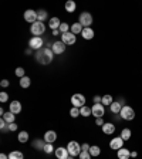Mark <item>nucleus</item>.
I'll return each mask as SVG.
<instances>
[{
  "label": "nucleus",
  "mask_w": 142,
  "mask_h": 159,
  "mask_svg": "<svg viewBox=\"0 0 142 159\" xmlns=\"http://www.w3.org/2000/svg\"><path fill=\"white\" fill-rule=\"evenodd\" d=\"M109 109H111V112L112 114H119L121 112V109H122V104H121V101L112 102L111 105H109Z\"/></svg>",
  "instance_id": "nucleus-21"
},
{
  "label": "nucleus",
  "mask_w": 142,
  "mask_h": 159,
  "mask_svg": "<svg viewBox=\"0 0 142 159\" xmlns=\"http://www.w3.org/2000/svg\"><path fill=\"white\" fill-rule=\"evenodd\" d=\"M9 159H24V155L20 151H11L9 153Z\"/></svg>",
  "instance_id": "nucleus-26"
},
{
  "label": "nucleus",
  "mask_w": 142,
  "mask_h": 159,
  "mask_svg": "<svg viewBox=\"0 0 142 159\" xmlns=\"http://www.w3.org/2000/svg\"><path fill=\"white\" fill-rule=\"evenodd\" d=\"M46 143L47 142L44 141V139H43V141H41V139H34V141H33V148H36L37 151H43Z\"/></svg>",
  "instance_id": "nucleus-22"
},
{
  "label": "nucleus",
  "mask_w": 142,
  "mask_h": 159,
  "mask_svg": "<svg viewBox=\"0 0 142 159\" xmlns=\"http://www.w3.org/2000/svg\"><path fill=\"white\" fill-rule=\"evenodd\" d=\"M78 159H91V153L87 152V151H83V152L78 155Z\"/></svg>",
  "instance_id": "nucleus-38"
},
{
  "label": "nucleus",
  "mask_w": 142,
  "mask_h": 159,
  "mask_svg": "<svg viewBox=\"0 0 142 159\" xmlns=\"http://www.w3.org/2000/svg\"><path fill=\"white\" fill-rule=\"evenodd\" d=\"M76 34H73L71 31H68V33L66 34H61V41H63L66 46H71V44L76 43Z\"/></svg>",
  "instance_id": "nucleus-11"
},
{
  "label": "nucleus",
  "mask_w": 142,
  "mask_h": 159,
  "mask_svg": "<svg viewBox=\"0 0 142 159\" xmlns=\"http://www.w3.org/2000/svg\"><path fill=\"white\" fill-rule=\"evenodd\" d=\"M54 155L57 156V159H67L70 156V153H68V149L67 148L60 146V148H57L56 151H54Z\"/></svg>",
  "instance_id": "nucleus-13"
},
{
  "label": "nucleus",
  "mask_w": 142,
  "mask_h": 159,
  "mask_svg": "<svg viewBox=\"0 0 142 159\" xmlns=\"http://www.w3.org/2000/svg\"><path fill=\"white\" fill-rule=\"evenodd\" d=\"M119 115H121V118L122 119H125V121H132V119L135 118V111H134L132 107L125 105V107H122Z\"/></svg>",
  "instance_id": "nucleus-3"
},
{
  "label": "nucleus",
  "mask_w": 142,
  "mask_h": 159,
  "mask_svg": "<svg viewBox=\"0 0 142 159\" xmlns=\"http://www.w3.org/2000/svg\"><path fill=\"white\" fill-rule=\"evenodd\" d=\"M101 128H103V132L105 134V135H112V134L115 132V125L111 122H105Z\"/></svg>",
  "instance_id": "nucleus-15"
},
{
  "label": "nucleus",
  "mask_w": 142,
  "mask_h": 159,
  "mask_svg": "<svg viewBox=\"0 0 142 159\" xmlns=\"http://www.w3.org/2000/svg\"><path fill=\"white\" fill-rule=\"evenodd\" d=\"M16 75L19 77V78H23V77H26V73H24V68H23V67H17V68H16Z\"/></svg>",
  "instance_id": "nucleus-35"
},
{
  "label": "nucleus",
  "mask_w": 142,
  "mask_h": 159,
  "mask_svg": "<svg viewBox=\"0 0 142 159\" xmlns=\"http://www.w3.org/2000/svg\"><path fill=\"white\" fill-rule=\"evenodd\" d=\"M117 156H118V159H129L131 158V151H128L126 148H121L119 151H117Z\"/></svg>",
  "instance_id": "nucleus-17"
},
{
  "label": "nucleus",
  "mask_w": 142,
  "mask_h": 159,
  "mask_svg": "<svg viewBox=\"0 0 142 159\" xmlns=\"http://www.w3.org/2000/svg\"><path fill=\"white\" fill-rule=\"evenodd\" d=\"M71 33L73 34H80V33H83V30H84V27L81 26L80 23H74L73 26H71Z\"/></svg>",
  "instance_id": "nucleus-25"
},
{
  "label": "nucleus",
  "mask_w": 142,
  "mask_h": 159,
  "mask_svg": "<svg viewBox=\"0 0 142 159\" xmlns=\"http://www.w3.org/2000/svg\"><path fill=\"white\" fill-rule=\"evenodd\" d=\"M2 118H3L7 124H13V122H14V119H16V115H14L13 112H6L3 116H2Z\"/></svg>",
  "instance_id": "nucleus-27"
},
{
  "label": "nucleus",
  "mask_w": 142,
  "mask_h": 159,
  "mask_svg": "<svg viewBox=\"0 0 142 159\" xmlns=\"http://www.w3.org/2000/svg\"><path fill=\"white\" fill-rule=\"evenodd\" d=\"M60 26H61V21H60L58 17H53V19H50V23H48V27L51 30H58Z\"/></svg>",
  "instance_id": "nucleus-19"
},
{
  "label": "nucleus",
  "mask_w": 142,
  "mask_h": 159,
  "mask_svg": "<svg viewBox=\"0 0 142 159\" xmlns=\"http://www.w3.org/2000/svg\"><path fill=\"white\" fill-rule=\"evenodd\" d=\"M121 138L124 139V141H129L131 139V136H132V132H131V129L129 128H124L122 131H121Z\"/></svg>",
  "instance_id": "nucleus-23"
},
{
  "label": "nucleus",
  "mask_w": 142,
  "mask_h": 159,
  "mask_svg": "<svg viewBox=\"0 0 142 159\" xmlns=\"http://www.w3.org/2000/svg\"><path fill=\"white\" fill-rule=\"evenodd\" d=\"M9 131H10V132H14V131H17V125H16V124H9Z\"/></svg>",
  "instance_id": "nucleus-40"
},
{
  "label": "nucleus",
  "mask_w": 142,
  "mask_h": 159,
  "mask_svg": "<svg viewBox=\"0 0 142 159\" xmlns=\"http://www.w3.org/2000/svg\"><path fill=\"white\" fill-rule=\"evenodd\" d=\"M71 104H73V107H76V108H83V107L85 105V97H84L83 94H74V95L71 97Z\"/></svg>",
  "instance_id": "nucleus-6"
},
{
  "label": "nucleus",
  "mask_w": 142,
  "mask_h": 159,
  "mask_svg": "<svg viewBox=\"0 0 142 159\" xmlns=\"http://www.w3.org/2000/svg\"><path fill=\"white\" fill-rule=\"evenodd\" d=\"M43 152H44V153H47V155L53 153V152H54V146H53V143H46V145H44Z\"/></svg>",
  "instance_id": "nucleus-33"
},
{
  "label": "nucleus",
  "mask_w": 142,
  "mask_h": 159,
  "mask_svg": "<svg viewBox=\"0 0 142 159\" xmlns=\"http://www.w3.org/2000/svg\"><path fill=\"white\" fill-rule=\"evenodd\" d=\"M4 114H6V112H4V109H3V108H0V115L3 116V115H4Z\"/></svg>",
  "instance_id": "nucleus-47"
},
{
  "label": "nucleus",
  "mask_w": 142,
  "mask_h": 159,
  "mask_svg": "<svg viewBox=\"0 0 142 159\" xmlns=\"http://www.w3.org/2000/svg\"><path fill=\"white\" fill-rule=\"evenodd\" d=\"M24 20H26L27 23H36L37 21V11L36 10H31V9H29V10H26L24 11Z\"/></svg>",
  "instance_id": "nucleus-10"
},
{
  "label": "nucleus",
  "mask_w": 142,
  "mask_h": 159,
  "mask_svg": "<svg viewBox=\"0 0 142 159\" xmlns=\"http://www.w3.org/2000/svg\"><path fill=\"white\" fill-rule=\"evenodd\" d=\"M80 112H81L83 116H89V115H93V109L89 108L88 105H84L83 108H80Z\"/></svg>",
  "instance_id": "nucleus-30"
},
{
  "label": "nucleus",
  "mask_w": 142,
  "mask_h": 159,
  "mask_svg": "<svg viewBox=\"0 0 142 159\" xmlns=\"http://www.w3.org/2000/svg\"><path fill=\"white\" fill-rule=\"evenodd\" d=\"M78 23L83 27H89L93 24V16H91V13H88V11L81 13L80 14V19H78Z\"/></svg>",
  "instance_id": "nucleus-5"
},
{
  "label": "nucleus",
  "mask_w": 142,
  "mask_h": 159,
  "mask_svg": "<svg viewBox=\"0 0 142 159\" xmlns=\"http://www.w3.org/2000/svg\"><path fill=\"white\" fill-rule=\"evenodd\" d=\"M91 109H93V115L95 118H103L104 114H105V107L103 104H94Z\"/></svg>",
  "instance_id": "nucleus-9"
},
{
  "label": "nucleus",
  "mask_w": 142,
  "mask_h": 159,
  "mask_svg": "<svg viewBox=\"0 0 142 159\" xmlns=\"http://www.w3.org/2000/svg\"><path fill=\"white\" fill-rule=\"evenodd\" d=\"M67 149H68L70 156H78L80 153L83 152L81 145H80L77 141H71V142H68V145H67Z\"/></svg>",
  "instance_id": "nucleus-4"
},
{
  "label": "nucleus",
  "mask_w": 142,
  "mask_h": 159,
  "mask_svg": "<svg viewBox=\"0 0 142 159\" xmlns=\"http://www.w3.org/2000/svg\"><path fill=\"white\" fill-rule=\"evenodd\" d=\"M136 156H138V152L132 151V152H131V158H136Z\"/></svg>",
  "instance_id": "nucleus-44"
},
{
  "label": "nucleus",
  "mask_w": 142,
  "mask_h": 159,
  "mask_svg": "<svg viewBox=\"0 0 142 159\" xmlns=\"http://www.w3.org/2000/svg\"><path fill=\"white\" fill-rule=\"evenodd\" d=\"M124 141L121 136H115V138L111 139V142H109V148L114 149V151H119L121 148H124Z\"/></svg>",
  "instance_id": "nucleus-8"
},
{
  "label": "nucleus",
  "mask_w": 142,
  "mask_h": 159,
  "mask_svg": "<svg viewBox=\"0 0 142 159\" xmlns=\"http://www.w3.org/2000/svg\"><path fill=\"white\" fill-rule=\"evenodd\" d=\"M47 17H48V14H47L46 10H37V21H46Z\"/></svg>",
  "instance_id": "nucleus-24"
},
{
  "label": "nucleus",
  "mask_w": 142,
  "mask_h": 159,
  "mask_svg": "<svg viewBox=\"0 0 142 159\" xmlns=\"http://www.w3.org/2000/svg\"><path fill=\"white\" fill-rule=\"evenodd\" d=\"M89 153H91V156H99V153H101V148L97 145H93L91 148H89Z\"/></svg>",
  "instance_id": "nucleus-32"
},
{
  "label": "nucleus",
  "mask_w": 142,
  "mask_h": 159,
  "mask_svg": "<svg viewBox=\"0 0 142 159\" xmlns=\"http://www.w3.org/2000/svg\"><path fill=\"white\" fill-rule=\"evenodd\" d=\"M81 36H83V39H85V40H93L94 39V30L91 29V27H84Z\"/></svg>",
  "instance_id": "nucleus-18"
},
{
  "label": "nucleus",
  "mask_w": 142,
  "mask_h": 159,
  "mask_svg": "<svg viewBox=\"0 0 142 159\" xmlns=\"http://www.w3.org/2000/svg\"><path fill=\"white\" fill-rule=\"evenodd\" d=\"M67 159H74V156H68V158H67Z\"/></svg>",
  "instance_id": "nucleus-48"
},
{
  "label": "nucleus",
  "mask_w": 142,
  "mask_h": 159,
  "mask_svg": "<svg viewBox=\"0 0 142 159\" xmlns=\"http://www.w3.org/2000/svg\"><path fill=\"white\" fill-rule=\"evenodd\" d=\"M89 148H91V146H89L88 143H83V145H81V149H83V151H87V152H89Z\"/></svg>",
  "instance_id": "nucleus-43"
},
{
  "label": "nucleus",
  "mask_w": 142,
  "mask_h": 159,
  "mask_svg": "<svg viewBox=\"0 0 142 159\" xmlns=\"http://www.w3.org/2000/svg\"><path fill=\"white\" fill-rule=\"evenodd\" d=\"M104 119L103 118H95V125H98V126H103L104 125Z\"/></svg>",
  "instance_id": "nucleus-41"
},
{
  "label": "nucleus",
  "mask_w": 142,
  "mask_h": 159,
  "mask_svg": "<svg viewBox=\"0 0 142 159\" xmlns=\"http://www.w3.org/2000/svg\"><path fill=\"white\" fill-rule=\"evenodd\" d=\"M54 58V53L53 50H51V47H44V48L39 50L36 53V60L39 61L40 64H43V66H47V64H50L51 61H53Z\"/></svg>",
  "instance_id": "nucleus-1"
},
{
  "label": "nucleus",
  "mask_w": 142,
  "mask_h": 159,
  "mask_svg": "<svg viewBox=\"0 0 142 159\" xmlns=\"http://www.w3.org/2000/svg\"><path fill=\"white\" fill-rule=\"evenodd\" d=\"M0 159H9V156L4 155V153H2V155H0Z\"/></svg>",
  "instance_id": "nucleus-45"
},
{
  "label": "nucleus",
  "mask_w": 142,
  "mask_h": 159,
  "mask_svg": "<svg viewBox=\"0 0 142 159\" xmlns=\"http://www.w3.org/2000/svg\"><path fill=\"white\" fill-rule=\"evenodd\" d=\"M0 85L3 87V88H6V87L10 85V81L9 80H2V81H0Z\"/></svg>",
  "instance_id": "nucleus-39"
},
{
  "label": "nucleus",
  "mask_w": 142,
  "mask_h": 159,
  "mask_svg": "<svg viewBox=\"0 0 142 159\" xmlns=\"http://www.w3.org/2000/svg\"><path fill=\"white\" fill-rule=\"evenodd\" d=\"M9 109H10V112H13L14 115H16V114H20L21 112V104H20L19 101H11L9 105Z\"/></svg>",
  "instance_id": "nucleus-14"
},
{
  "label": "nucleus",
  "mask_w": 142,
  "mask_h": 159,
  "mask_svg": "<svg viewBox=\"0 0 142 159\" xmlns=\"http://www.w3.org/2000/svg\"><path fill=\"white\" fill-rule=\"evenodd\" d=\"M70 115L73 116V118H77L78 115H81V112H80V108H76V107H73V108H71V111H70Z\"/></svg>",
  "instance_id": "nucleus-36"
},
{
  "label": "nucleus",
  "mask_w": 142,
  "mask_h": 159,
  "mask_svg": "<svg viewBox=\"0 0 142 159\" xmlns=\"http://www.w3.org/2000/svg\"><path fill=\"white\" fill-rule=\"evenodd\" d=\"M101 101H103V97H99V95L94 97V104H101Z\"/></svg>",
  "instance_id": "nucleus-42"
},
{
  "label": "nucleus",
  "mask_w": 142,
  "mask_h": 159,
  "mask_svg": "<svg viewBox=\"0 0 142 159\" xmlns=\"http://www.w3.org/2000/svg\"><path fill=\"white\" fill-rule=\"evenodd\" d=\"M30 31H31V34H34V37H40L46 31V24L43 21H36L30 26Z\"/></svg>",
  "instance_id": "nucleus-2"
},
{
  "label": "nucleus",
  "mask_w": 142,
  "mask_h": 159,
  "mask_svg": "<svg viewBox=\"0 0 142 159\" xmlns=\"http://www.w3.org/2000/svg\"><path fill=\"white\" fill-rule=\"evenodd\" d=\"M64 9H66L67 13H74L77 9V4L76 2H73V0H68V2H66V4H64Z\"/></svg>",
  "instance_id": "nucleus-20"
},
{
  "label": "nucleus",
  "mask_w": 142,
  "mask_h": 159,
  "mask_svg": "<svg viewBox=\"0 0 142 159\" xmlns=\"http://www.w3.org/2000/svg\"><path fill=\"white\" fill-rule=\"evenodd\" d=\"M114 101H112V97L109 95V94H107V95H104L103 97V101H101V104H103L104 107H107V105H111Z\"/></svg>",
  "instance_id": "nucleus-31"
},
{
  "label": "nucleus",
  "mask_w": 142,
  "mask_h": 159,
  "mask_svg": "<svg viewBox=\"0 0 142 159\" xmlns=\"http://www.w3.org/2000/svg\"><path fill=\"white\" fill-rule=\"evenodd\" d=\"M20 87H21V88H29L30 87V84H31V80L29 78V77H23V78H20Z\"/></svg>",
  "instance_id": "nucleus-28"
},
{
  "label": "nucleus",
  "mask_w": 142,
  "mask_h": 159,
  "mask_svg": "<svg viewBox=\"0 0 142 159\" xmlns=\"http://www.w3.org/2000/svg\"><path fill=\"white\" fill-rule=\"evenodd\" d=\"M17 139H19L20 143H26L27 141H29V132H26V131H21V132L19 134V136H17Z\"/></svg>",
  "instance_id": "nucleus-29"
},
{
  "label": "nucleus",
  "mask_w": 142,
  "mask_h": 159,
  "mask_svg": "<svg viewBox=\"0 0 142 159\" xmlns=\"http://www.w3.org/2000/svg\"><path fill=\"white\" fill-rule=\"evenodd\" d=\"M7 101H9V95H7V93L2 91V93H0V102L4 104V102H7Z\"/></svg>",
  "instance_id": "nucleus-37"
},
{
  "label": "nucleus",
  "mask_w": 142,
  "mask_h": 159,
  "mask_svg": "<svg viewBox=\"0 0 142 159\" xmlns=\"http://www.w3.org/2000/svg\"><path fill=\"white\" fill-rule=\"evenodd\" d=\"M53 34H54V36H58V34H61V33H60V30H54Z\"/></svg>",
  "instance_id": "nucleus-46"
},
{
  "label": "nucleus",
  "mask_w": 142,
  "mask_h": 159,
  "mask_svg": "<svg viewBox=\"0 0 142 159\" xmlns=\"http://www.w3.org/2000/svg\"><path fill=\"white\" fill-rule=\"evenodd\" d=\"M51 50L54 54H63L66 51V44L60 40V41H54V44H51Z\"/></svg>",
  "instance_id": "nucleus-12"
},
{
  "label": "nucleus",
  "mask_w": 142,
  "mask_h": 159,
  "mask_svg": "<svg viewBox=\"0 0 142 159\" xmlns=\"http://www.w3.org/2000/svg\"><path fill=\"white\" fill-rule=\"evenodd\" d=\"M43 139L46 141L47 143H53L54 141L57 139V134H56V131H47V132L44 134Z\"/></svg>",
  "instance_id": "nucleus-16"
},
{
  "label": "nucleus",
  "mask_w": 142,
  "mask_h": 159,
  "mask_svg": "<svg viewBox=\"0 0 142 159\" xmlns=\"http://www.w3.org/2000/svg\"><path fill=\"white\" fill-rule=\"evenodd\" d=\"M70 29H71V27H70L67 23H61V26H60L58 30H60V33L61 34H66V33H68L70 31Z\"/></svg>",
  "instance_id": "nucleus-34"
},
{
  "label": "nucleus",
  "mask_w": 142,
  "mask_h": 159,
  "mask_svg": "<svg viewBox=\"0 0 142 159\" xmlns=\"http://www.w3.org/2000/svg\"><path fill=\"white\" fill-rule=\"evenodd\" d=\"M29 47L31 50H41L43 48V39L41 37H31L29 41Z\"/></svg>",
  "instance_id": "nucleus-7"
}]
</instances>
